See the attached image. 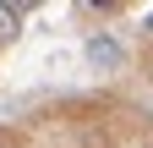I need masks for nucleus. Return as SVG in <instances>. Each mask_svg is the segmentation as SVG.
<instances>
[{
    "label": "nucleus",
    "instance_id": "nucleus-1",
    "mask_svg": "<svg viewBox=\"0 0 153 148\" xmlns=\"http://www.w3.org/2000/svg\"><path fill=\"white\" fill-rule=\"evenodd\" d=\"M88 61L99 66V71H120V66H126V49L115 44L109 33H93V39H88Z\"/></svg>",
    "mask_w": 153,
    "mask_h": 148
},
{
    "label": "nucleus",
    "instance_id": "nucleus-3",
    "mask_svg": "<svg viewBox=\"0 0 153 148\" xmlns=\"http://www.w3.org/2000/svg\"><path fill=\"white\" fill-rule=\"evenodd\" d=\"M142 28H148V33H153V6H148V16H142Z\"/></svg>",
    "mask_w": 153,
    "mask_h": 148
},
{
    "label": "nucleus",
    "instance_id": "nucleus-2",
    "mask_svg": "<svg viewBox=\"0 0 153 148\" xmlns=\"http://www.w3.org/2000/svg\"><path fill=\"white\" fill-rule=\"evenodd\" d=\"M16 33H22V6H6L0 0V44H11Z\"/></svg>",
    "mask_w": 153,
    "mask_h": 148
}]
</instances>
